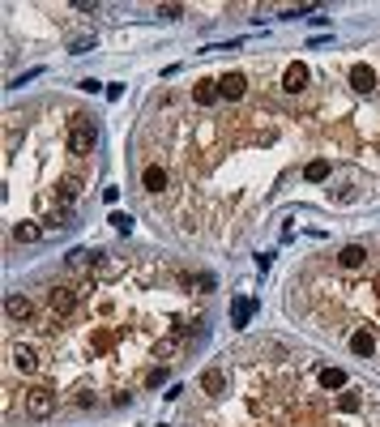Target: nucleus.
I'll return each instance as SVG.
<instances>
[{"label": "nucleus", "mask_w": 380, "mask_h": 427, "mask_svg": "<svg viewBox=\"0 0 380 427\" xmlns=\"http://www.w3.org/2000/svg\"><path fill=\"white\" fill-rule=\"evenodd\" d=\"M222 363V393L188 397L192 427H380V389L320 385V355L282 338H248Z\"/></svg>", "instance_id": "1"}, {"label": "nucleus", "mask_w": 380, "mask_h": 427, "mask_svg": "<svg viewBox=\"0 0 380 427\" xmlns=\"http://www.w3.org/2000/svg\"><path fill=\"white\" fill-rule=\"evenodd\" d=\"M21 410H26V419H52L60 410V393L52 385H30L21 389Z\"/></svg>", "instance_id": "2"}, {"label": "nucleus", "mask_w": 380, "mask_h": 427, "mask_svg": "<svg viewBox=\"0 0 380 427\" xmlns=\"http://www.w3.org/2000/svg\"><path fill=\"white\" fill-rule=\"evenodd\" d=\"M248 94H252V78H248V69H231V73H222V78H218V98H222L226 107H239Z\"/></svg>", "instance_id": "3"}, {"label": "nucleus", "mask_w": 380, "mask_h": 427, "mask_svg": "<svg viewBox=\"0 0 380 427\" xmlns=\"http://www.w3.org/2000/svg\"><path fill=\"white\" fill-rule=\"evenodd\" d=\"M163 192H171V171L163 163H145L141 167V197L145 201H159Z\"/></svg>", "instance_id": "4"}, {"label": "nucleus", "mask_w": 380, "mask_h": 427, "mask_svg": "<svg viewBox=\"0 0 380 427\" xmlns=\"http://www.w3.org/2000/svg\"><path fill=\"white\" fill-rule=\"evenodd\" d=\"M5 316H9L13 325H35L39 304H35L30 295H9V299H5Z\"/></svg>", "instance_id": "5"}, {"label": "nucleus", "mask_w": 380, "mask_h": 427, "mask_svg": "<svg viewBox=\"0 0 380 427\" xmlns=\"http://www.w3.org/2000/svg\"><path fill=\"white\" fill-rule=\"evenodd\" d=\"M222 103V98H218V82L214 78H201L197 86H192V107H201V111H214Z\"/></svg>", "instance_id": "6"}, {"label": "nucleus", "mask_w": 380, "mask_h": 427, "mask_svg": "<svg viewBox=\"0 0 380 427\" xmlns=\"http://www.w3.org/2000/svg\"><path fill=\"white\" fill-rule=\"evenodd\" d=\"M329 175H334V163L329 158H308L303 163V180L308 184H320V180H329Z\"/></svg>", "instance_id": "7"}, {"label": "nucleus", "mask_w": 380, "mask_h": 427, "mask_svg": "<svg viewBox=\"0 0 380 427\" xmlns=\"http://www.w3.org/2000/svg\"><path fill=\"white\" fill-rule=\"evenodd\" d=\"M43 235V227H35V222H13V239L17 244H35Z\"/></svg>", "instance_id": "8"}, {"label": "nucleus", "mask_w": 380, "mask_h": 427, "mask_svg": "<svg viewBox=\"0 0 380 427\" xmlns=\"http://www.w3.org/2000/svg\"><path fill=\"white\" fill-rule=\"evenodd\" d=\"M248 312H252L248 299H235V304H231V325H248Z\"/></svg>", "instance_id": "9"}, {"label": "nucleus", "mask_w": 380, "mask_h": 427, "mask_svg": "<svg viewBox=\"0 0 380 427\" xmlns=\"http://www.w3.org/2000/svg\"><path fill=\"white\" fill-rule=\"evenodd\" d=\"M111 222H116V231H124V235H129V231H133V218H129V214H116Z\"/></svg>", "instance_id": "10"}, {"label": "nucleus", "mask_w": 380, "mask_h": 427, "mask_svg": "<svg viewBox=\"0 0 380 427\" xmlns=\"http://www.w3.org/2000/svg\"><path fill=\"white\" fill-rule=\"evenodd\" d=\"M180 13H184L180 5H163V9H159V17H180Z\"/></svg>", "instance_id": "11"}]
</instances>
